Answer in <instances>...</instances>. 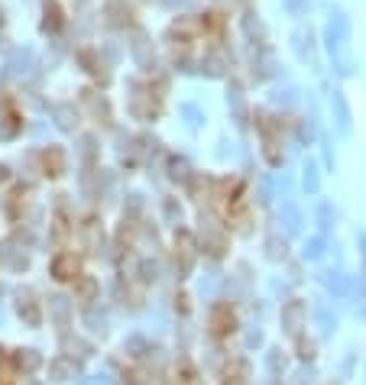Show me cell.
Wrapping results in <instances>:
<instances>
[{
	"mask_svg": "<svg viewBox=\"0 0 366 385\" xmlns=\"http://www.w3.org/2000/svg\"><path fill=\"white\" fill-rule=\"evenodd\" d=\"M246 363H237V372H230V376L224 379V385H246Z\"/></svg>",
	"mask_w": 366,
	"mask_h": 385,
	"instance_id": "cell-30",
	"label": "cell"
},
{
	"mask_svg": "<svg viewBox=\"0 0 366 385\" xmlns=\"http://www.w3.org/2000/svg\"><path fill=\"white\" fill-rule=\"evenodd\" d=\"M292 42H295V52H299L301 62H315V36H311V29L299 26L292 33Z\"/></svg>",
	"mask_w": 366,
	"mask_h": 385,
	"instance_id": "cell-8",
	"label": "cell"
},
{
	"mask_svg": "<svg viewBox=\"0 0 366 385\" xmlns=\"http://www.w3.org/2000/svg\"><path fill=\"white\" fill-rule=\"evenodd\" d=\"M282 224H285L289 234H299L301 230V211L292 201H282Z\"/></svg>",
	"mask_w": 366,
	"mask_h": 385,
	"instance_id": "cell-18",
	"label": "cell"
},
{
	"mask_svg": "<svg viewBox=\"0 0 366 385\" xmlns=\"http://www.w3.org/2000/svg\"><path fill=\"white\" fill-rule=\"evenodd\" d=\"M42 162H46L49 175H62V172H65V152L58 149V146H49L46 156H42Z\"/></svg>",
	"mask_w": 366,
	"mask_h": 385,
	"instance_id": "cell-17",
	"label": "cell"
},
{
	"mask_svg": "<svg viewBox=\"0 0 366 385\" xmlns=\"http://www.w3.org/2000/svg\"><path fill=\"white\" fill-rule=\"evenodd\" d=\"M334 220H337V211L331 207V201H321V207H318V224H321V230H331V227H334Z\"/></svg>",
	"mask_w": 366,
	"mask_h": 385,
	"instance_id": "cell-24",
	"label": "cell"
},
{
	"mask_svg": "<svg viewBox=\"0 0 366 385\" xmlns=\"http://www.w3.org/2000/svg\"><path fill=\"white\" fill-rule=\"evenodd\" d=\"M81 236H85V243H88V249L91 253H101L104 249V230H101V224L97 220H85V227H81Z\"/></svg>",
	"mask_w": 366,
	"mask_h": 385,
	"instance_id": "cell-14",
	"label": "cell"
},
{
	"mask_svg": "<svg viewBox=\"0 0 366 385\" xmlns=\"http://www.w3.org/2000/svg\"><path fill=\"white\" fill-rule=\"evenodd\" d=\"M3 179H7V169H3V165H0V185H3Z\"/></svg>",
	"mask_w": 366,
	"mask_h": 385,
	"instance_id": "cell-43",
	"label": "cell"
},
{
	"mask_svg": "<svg viewBox=\"0 0 366 385\" xmlns=\"http://www.w3.org/2000/svg\"><path fill=\"white\" fill-rule=\"evenodd\" d=\"M52 275H56L58 282H75L78 275H81V263H78V256H72V253L56 256V263H52Z\"/></svg>",
	"mask_w": 366,
	"mask_h": 385,
	"instance_id": "cell-7",
	"label": "cell"
},
{
	"mask_svg": "<svg viewBox=\"0 0 366 385\" xmlns=\"http://www.w3.org/2000/svg\"><path fill=\"white\" fill-rule=\"evenodd\" d=\"M88 324H91V330H97V334H104L107 330V318L104 314H97V311L88 308Z\"/></svg>",
	"mask_w": 366,
	"mask_h": 385,
	"instance_id": "cell-31",
	"label": "cell"
},
{
	"mask_svg": "<svg viewBox=\"0 0 366 385\" xmlns=\"http://www.w3.org/2000/svg\"><path fill=\"white\" fill-rule=\"evenodd\" d=\"M49 376L56 379V382H65V379H75L78 376V359L72 357H58L49 363Z\"/></svg>",
	"mask_w": 366,
	"mask_h": 385,
	"instance_id": "cell-9",
	"label": "cell"
},
{
	"mask_svg": "<svg viewBox=\"0 0 366 385\" xmlns=\"http://www.w3.org/2000/svg\"><path fill=\"white\" fill-rule=\"evenodd\" d=\"M175 308H179L182 314H188V308H191V304H188V295H179V298H175Z\"/></svg>",
	"mask_w": 366,
	"mask_h": 385,
	"instance_id": "cell-38",
	"label": "cell"
},
{
	"mask_svg": "<svg viewBox=\"0 0 366 385\" xmlns=\"http://www.w3.org/2000/svg\"><path fill=\"white\" fill-rule=\"evenodd\" d=\"M269 372H273L276 379L285 372V357H282V350H269Z\"/></svg>",
	"mask_w": 366,
	"mask_h": 385,
	"instance_id": "cell-29",
	"label": "cell"
},
{
	"mask_svg": "<svg viewBox=\"0 0 366 385\" xmlns=\"http://www.w3.org/2000/svg\"><path fill=\"white\" fill-rule=\"evenodd\" d=\"M0 263L19 272V269H26V256H23V249H17L13 240H3V243H0Z\"/></svg>",
	"mask_w": 366,
	"mask_h": 385,
	"instance_id": "cell-11",
	"label": "cell"
},
{
	"mask_svg": "<svg viewBox=\"0 0 366 385\" xmlns=\"http://www.w3.org/2000/svg\"><path fill=\"white\" fill-rule=\"evenodd\" d=\"M195 259H198L195 236L188 234V230H179V234H175V272H179V279L191 275V269H195Z\"/></svg>",
	"mask_w": 366,
	"mask_h": 385,
	"instance_id": "cell-2",
	"label": "cell"
},
{
	"mask_svg": "<svg viewBox=\"0 0 366 385\" xmlns=\"http://www.w3.org/2000/svg\"><path fill=\"white\" fill-rule=\"evenodd\" d=\"M75 295L85 308H91L94 301H97V282H94L91 275H78L75 279Z\"/></svg>",
	"mask_w": 366,
	"mask_h": 385,
	"instance_id": "cell-13",
	"label": "cell"
},
{
	"mask_svg": "<svg viewBox=\"0 0 366 385\" xmlns=\"http://www.w3.org/2000/svg\"><path fill=\"white\" fill-rule=\"evenodd\" d=\"M331 110H334V120H337V130L347 136L350 133V107H347V97L340 95V91L331 95Z\"/></svg>",
	"mask_w": 366,
	"mask_h": 385,
	"instance_id": "cell-10",
	"label": "cell"
},
{
	"mask_svg": "<svg viewBox=\"0 0 366 385\" xmlns=\"http://www.w3.org/2000/svg\"><path fill=\"white\" fill-rule=\"evenodd\" d=\"M123 382H127V385H143V382H140V376H136V372H127V376H123Z\"/></svg>",
	"mask_w": 366,
	"mask_h": 385,
	"instance_id": "cell-40",
	"label": "cell"
},
{
	"mask_svg": "<svg viewBox=\"0 0 366 385\" xmlns=\"http://www.w3.org/2000/svg\"><path fill=\"white\" fill-rule=\"evenodd\" d=\"M321 256H324V236L305 240V259H321Z\"/></svg>",
	"mask_w": 366,
	"mask_h": 385,
	"instance_id": "cell-25",
	"label": "cell"
},
{
	"mask_svg": "<svg viewBox=\"0 0 366 385\" xmlns=\"http://www.w3.org/2000/svg\"><path fill=\"white\" fill-rule=\"evenodd\" d=\"M52 113H56V120H58V126H62V130H75V126H78V113L72 110L68 104H56V107H52Z\"/></svg>",
	"mask_w": 366,
	"mask_h": 385,
	"instance_id": "cell-20",
	"label": "cell"
},
{
	"mask_svg": "<svg viewBox=\"0 0 366 385\" xmlns=\"http://www.w3.org/2000/svg\"><path fill=\"white\" fill-rule=\"evenodd\" d=\"M227 101H230V107H234V117L240 123H246V104H244V91H240V85H230V91H227Z\"/></svg>",
	"mask_w": 366,
	"mask_h": 385,
	"instance_id": "cell-21",
	"label": "cell"
},
{
	"mask_svg": "<svg viewBox=\"0 0 366 385\" xmlns=\"http://www.w3.org/2000/svg\"><path fill=\"white\" fill-rule=\"evenodd\" d=\"M201 246H205L207 253L214 256V259H221L224 256V249H227V236H224V230L211 220V217H201Z\"/></svg>",
	"mask_w": 366,
	"mask_h": 385,
	"instance_id": "cell-4",
	"label": "cell"
},
{
	"mask_svg": "<svg viewBox=\"0 0 366 385\" xmlns=\"http://www.w3.org/2000/svg\"><path fill=\"white\" fill-rule=\"evenodd\" d=\"M205 68H207V75H211V78H217L221 72H224V68H221V58H217V56H211V58H207V62H205Z\"/></svg>",
	"mask_w": 366,
	"mask_h": 385,
	"instance_id": "cell-36",
	"label": "cell"
},
{
	"mask_svg": "<svg viewBox=\"0 0 366 385\" xmlns=\"http://www.w3.org/2000/svg\"><path fill=\"white\" fill-rule=\"evenodd\" d=\"M324 285H328L334 295H340V298H344V295L350 291V285H347V279H344V272H324Z\"/></svg>",
	"mask_w": 366,
	"mask_h": 385,
	"instance_id": "cell-23",
	"label": "cell"
},
{
	"mask_svg": "<svg viewBox=\"0 0 366 385\" xmlns=\"http://www.w3.org/2000/svg\"><path fill=\"white\" fill-rule=\"evenodd\" d=\"M285 7H289L292 17H301V13L308 10V0H285Z\"/></svg>",
	"mask_w": 366,
	"mask_h": 385,
	"instance_id": "cell-34",
	"label": "cell"
},
{
	"mask_svg": "<svg viewBox=\"0 0 366 385\" xmlns=\"http://www.w3.org/2000/svg\"><path fill=\"white\" fill-rule=\"evenodd\" d=\"M266 256H269L273 263H285V259H289V243H285L279 234H269L266 236Z\"/></svg>",
	"mask_w": 366,
	"mask_h": 385,
	"instance_id": "cell-15",
	"label": "cell"
},
{
	"mask_svg": "<svg viewBox=\"0 0 366 385\" xmlns=\"http://www.w3.org/2000/svg\"><path fill=\"white\" fill-rule=\"evenodd\" d=\"M315 357H318V347H315V340H308V337H301V334H299V359L311 363Z\"/></svg>",
	"mask_w": 366,
	"mask_h": 385,
	"instance_id": "cell-27",
	"label": "cell"
},
{
	"mask_svg": "<svg viewBox=\"0 0 366 385\" xmlns=\"http://www.w3.org/2000/svg\"><path fill=\"white\" fill-rule=\"evenodd\" d=\"M65 357L85 359V357H91V347H88L85 340H78V337H65Z\"/></svg>",
	"mask_w": 366,
	"mask_h": 385,
	"instance_id": "cell-22",
	"label": "cell"
},
{
	"mask_svg": "<svg viewBox=\"0 0 366 385\" xmlns=\"http://www.w3.org/2000/svg\"><path fill=\"white\" fill-rule=\"evenodd\" d=\"M324 46L331 52V62L337 68V75H350L353 72V58H350V19L347 13L334 10L328 19V29H324Z\"/></svg>",
	"mask_w": 366,
	"mask_h": 385,
	"instance_id": "cell-1",
	"label": "cell"
},
{
	"mask_svg": "<svg viewBox=\"0 0 366 385\" xmlns=\"http://www.w3.org/2000/svg\"><path fill=\"white\" fill-rule=\"evenodd\" d=\"M166 214H169L172 224H179V220H182V207H175V201H172V197L166 201Z\"/></svg>",
	"mask_w": 366,
	"mask_h": 385,
	"instance_id": "cell-37",
	"label": "cell"
},
{
	"mask_svg": "<svg viewBox=\"0 0 366 385\" xmlns=\"http://www.w3.org/2000/svg\"><path fill=\"white\" fill-rule=\"evenodd\" d=\"M318 320H321V330H324V334H334V327H337V320L331 318V314H328L324 308L318 311Z\"/></svg>",
	"mask_w": 366,
	"mask_h": 385,
	"instance_id": "cell-33",
	"label": "cell"
},
{
	"mask_svg": "<svg viewBox=\"0 0 366 385\" xmlns=\"http://www.w3.org/2000/svg\"><path fill=\"white\" fill-rule=\"evenodd\" d=\"M39 363H42V359H39L36 350H17V353H13V366L23 369V372H36Z\"/></svg>",
	"mask_w": 366,
	"mask_h": 385,
	"instance_id": "cell-16",
	"label": "cell"
},
{
	"mask_svg": "<svg viewBox=\"0 0 366 385\" xmlns=\"http://www.w3.org/2000/svg\"><path fill=\"white\" fill-rule=\"evenodd\" d=\"M350 369H353V357L344 359V379H350Z\"/></svg>",
	"mask_w": 366,
	"mask_h": 385,
	"instance_id": "cell-41",
	"label": "cell"
},
{
	"mask_svg": "<svg viewBox=\"0 0 366 385\" xmlns=\"http://www.w3.org/2000/svg\"><path fill=\"white\" fill-rule=\"evenodd\" d=\"M13 133H17V117H7V123L0 126V140H10Z\"/></svg>",
	"mask_w": 366,
	"mask_h": 385,
	"instance_id": "cell-35",
	"label": "cell"
},
{
	"mask_svg": "<svg viewBox=\"0 0 366 385\" xmlns=\"http://www.w3.org/2000/svg\"><path fill=\"white\" fill-rule=\"evenodd\" d=\"M169 179L172 181H191V165H188V159H182V156H172L169 159Z\"/></svg>",
	"mask_w": 366,
	"mask_h": 385,
	"instance_id": "cell-19",
	"label": "cell"
},
{
	"mask_svg": "<svg viewBox=\"0 0 366 385\" xmlns=\"http://www.w3.org/2000/svg\"><path fill=\"white\" fill-rule=\"evenodd\" d=\"M175 385H201V379H198V372L188 363H182L179 372H175Z\"/></svg>",
	"mask_w": 366,
	"mask_h": 385,
	"instance_id": "cell-26",
	"label": "cell"
},
{
	"mask_svg": "<svg viewBox=\"0 0 366 385\" xmlns=\"http://www.w3.org/2000/svg\"><path fill=\"white\" fill-rule=\"evenodd\" d=\"M0 385H13V372H10L7 366L0 369Z\"/></svg>",
	"mask_w": 366,
	"mask_h": 385,
	"instance_id": "cell-39",
	"label": "cell"
},
{
	"mask_svg": "<svg viewBox=\"0 0 366 385\" xmlns=\"http://www.w3.org/2000/svg\"><path fill=\"white\" fill-rule=\"evenodd\" d=\"M305 188L311 191V195H315V191H318V165H315V162H305Z\"/></svg>",
	"mask_w": 366,
	"mask_h": 385,
	"instance_id": "cell-28",
	"label": "cell"
},
{
	"mask_svg": "<svg viewBox=\"0 0 366 385\" xmlns=\"http://www.w3.org/2000/svg\"><path fill=\"white\" fill-rule=\"evenodd\" d=\"M211 334H214L217 340H227L230 334L237 330V314H234V308L230 304H217L214 311H211Z\"/></svg>",
	"mask_w": 366,
	"mask_h": 385,
	"instance_id": "cell-5",
	"label": "cell"
},
{
	"mask_svg": "<svg viewBox=\"0 0 366 385\" xmlns=\"http://www.w3.org/2000/svg\"><path fill=\"white\" fill-rule=\"evenodd\" d=\"M85 385H111V382H107V379H104V376H94V379H88Z\"/></svg>",
	"mask_w": 366,
	"mask_h": 385,
	"instance_id": "cell-42",
	"label": "cell"
},
{
	"mask_svg": "<svg viewBox=\"0 0 366 385\" xmlns=\"http://www.w3.org/2000/svg\"><path fill=\"white\" fill-rule=\"evenodd\" d=\"M17 311H19V318L26 320L29 327H39V324H42V308H39L36 295H33L29 288L17 291Z\"/></svg>",
	"mask_w": 366,
	"mask_h": 385,
	"instance_id": "cell-6",
	"label": "cell"
},
{
	"mask_svg": "<svg viewBox=\"0 0 366 385\" xmlns=\"http://www.w3.org/2000/svg\"><path fill=\"white\" fill-rule=\"evenodd\" d=\"M49 314L56 318L58 327L65 330L68 320H72V304H68V298H62V295H52V298H49Z\"/></svg>",
	"mask_w": 366,
	"mask_h": 385,
	"instance_id": "cell-12",
	"label": "cell"
},
{
	"mask_svg": "<svg viewBox=\"0 0 366 385\" xmlns=\"http://www.w3.org/2000/svg\"><path fill=\"white\" fill-rule=\"evenodd\" d=\"M127 350H130V357H146V353H143V350H146V340L130 337V340H127Z\"/></svg>",
	"mask_w": 366,
	"mask_h": 385,
	"instance_id": "cell-32",
	"label": "cell"
},
{
	"mask_svg": "<svg viewBox=\"0 0 366 385\" xmlns=\"http://www.w3.org/2000/svg\"><path fill=\"white\" fill-rule=\"evenodd\" d=\"M305 318H308V308H305V301L292 298L282 304V330L292 334V337H299L301 327H305Z\"/></svg>",
	"mask_w": 366,
	"mask_h": 385,
	"instance_id": "cell-3",
	"label": "cell"
}]
</instances>
